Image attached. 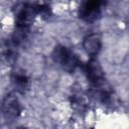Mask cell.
<instances>
[{"label": "cell", "mask_w": 129, "mask_h": 129, "mask_svg": "<svg viewBox=\"0 0 129 129\" xmlns=\"http://www.w3.org/2000/svg\"><path fill=\"white\" fill-rule=\"evenodd\" d=\"M105 0H85L79 9V15L82 19L88 22L96 20L102 12Z\"/></svg>", "instance_id": "7a4b0ae2"}, {"label": "cell", "mask_w": 129, "mask_h": 129, "mask_svg": "<svg viewBox=\"0 0 129 129\" xmlns=\"http://www.w3.org/2000/svg\"><path fill=\"white\" fill-rule=\"evenodd\" d=\"M52 58L69 73L75 72L80 67V58L78 55L73 50L63 45H58L54 48L52 52Z\"/></svg>", "instance_id": "6da1fadb"}, {"label": "cell", "mask_w": 129, "mask_h": 129, "mask_svg": "<svg viewBox=\"0 0 129 129\" xmlns=\"http://www.w3.org/2000/svg\"><path fill=\"white\" fill-rule=\"evenodd\" d=\"M12 83L14 84L15 88H17L18 91L23 92L24 90L27 89L28 86V78L26 77L25 74L21 72H15L12 75Z\"/></svg>", "instance_id": "5b68a950"}, {"label": "cell", "mask_w": 129, "mask_h": 129, "mask_svg": "<svg viewBox=\"0 0 129 129\" xmlns=\"http://www.w3.org/2000/svg\"><path fill=\"white\" fill-rule=\"evenodd\" d=\"M101 44H102L101 38L97 34L88 35L87 37H85L84 42H83L84 49L91 57H94L99 53V51L101 49Z\"/></svg>", "instance_id": "277c9868"}, {"label": "cell", "mask_w": 129, "mask_h": 129, "mask_svg": "<svg viewBox=\"0 0 129 129\" xmlns=\"http://www.w3.org/2000/svg\"><path fill=\"white\" fill-rule=\"evenodd\" d=\"M2 113L5 119H16L20 114V104L17 98L11 94L7 95L2 102Z\"/></svg>", "instance_id": "3957f363"}]
</instances>
